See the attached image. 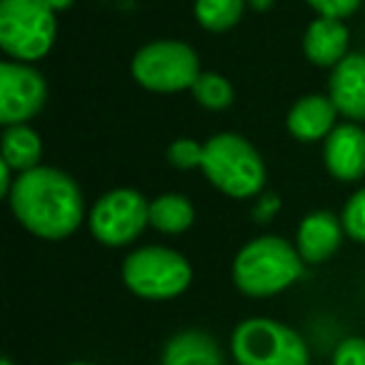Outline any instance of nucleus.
<instances>
[{"label": "nucleus", "mask_w": 365, "mask_h": 365, "mask_svg": "<svg viewBox=\"0 0 365 365\" xmlns=\"http://www.w3.org/2000/svg\"><path fill=\"white\" fill-rule=\"evenodd\" d=\"M13 218L41 240H66L88 223L86 195L71 173L53 165H38L16 178L8 195Z\"/></svg>", "instance_id": "f257e3e1"}, {"label": "nucleus", "mask_w": 365, "mask_h": 365, "mask_svg": "<svg viewBox=\"0 0 365 365\" xmlns=\"http://www.w3.org/2000/svg\"><path fill=\"white\" fill-rule=\"evenodd\" d=\"M305 273L298 248L280 235L265 233L250 238L235 253L230 265L233 285L248 298H273L295 285Z\"/></svg>", "instance_id": "f03ea898"}, {"label": "nucleus", "mask_w": 365, "mask_h": 365, "mask_svg": "<svg viewBox=\"0 0 365 365\" xmlns=\"http://www.w3.org/2000/svg\"><path fill=\"white\" fill-rule=\"evenodd\" d=\"M200 173L218 193L233 200H255L265 193L268 168L260 150L233 130L215 133L205 140Z\"/></svg>", "instance_id": "7ed1b4c3"}, {"label": "nucleus", "mask_w": 365, "mask_h": 365, "mask_svg": "<svg viewBox=\"0 0 365 365\" xmlns=\"http://www.w3.org/2000/svg\"><path fill=\"white\" fill-rule=\"evenodd\" d=\"M56 41L58 13L46 0H0V51L8 61L36 66Z\"/></svg>", "instance_id": "20e7f679"}, {"label": "nucleus", "mask_w": 365, "mask_h": 365, "mask_svg": "<svg viewBox=\"0 0 365 365\" xmlns=\"http://www.w3.org/2000/svg\"><path fill=\"white\" fill-rule=\"evenodd\" d=\"M120 278L143 300H173L193 283V265L168 245H140L123 258Z\"/></svg>", "instance_id": "39448f33"}, {"label": "nucleus", "mask_w": 365, "mask_h": 365, "mask_svg": "<svg viewBox=\"0 0 365 365\" xmlns=\"http://www.w3.org/2000/svg\"><path fill=\"white\" fill-rule=\"evenodd\" d=\"M203 73L193 46L175 38H158L135 51L130 61V76L143 91L173 96L190 91Z\"/></svg>", "instance_id": "423d86ee"}, {"label": "nucleus", "mask_w": 365, "mask_h": 365, "mask_svg": "<svg viewBox=\"0 0 365 365\" xmlns=\"http://www.w3.org/2000/svg\"><path fill=\"white\" fill-rule=\"evenodd\" d=\"M235 365H310L303 335L275 318H245L230 335Z\"/></svg>", "instance_id": "0eeeda50"}, {"label": "nucleus", "mask_w": 365, "mask_h": 365, "mask_svg": "<svg viewBox=\"0 0 365 365\" xmlns=\"http://www.w3.org/2000/svg\"><path fill=\"white\" fill-rule=\"evenodd\" d=\"M150 228V200L135 188H113L88 210V230L106 248H128Z\"/></svg>", "instance_id": "6e6552de"}, {"label": "nucleus", "mask_w": 365, "mask_h": 365, "mask_svg": "<svg viewBox=\"0 0 365 365\" xmlns=\"http://www.w3.org/2000/svg\"><path fill=\"white\" fill-rule=\"evenodd\" d=\"M48 103L46 76L31 63H0V125H28Z\"/></svg>", "instance_id": "1a4fd4ad"}, {"label": "nucleus", "mask_w": 365, "mask_h": 365, "mask_svg": "<svg viewBox=\"0 0 365 365\" xmlns=\"http://www.w3.org/2000/svg\"><path fill=\"white\" fill-rule=\"evenodd\" d=\"M323 165L338 182H358L365 175V128L340 120L323 140Z\"/></svg>", "instance_id": "9d476101"}, {"label": "nucleus", "mask_w": 365, "mask_h": 365, "mask_svg": "<svg viewBox=\"0 0 365 365\" xmlns=\"http://www.w3.org/2000/svg\"><path fill=\"white\" fill-rule=\"evenodd\" d=\"M348 238L343 220L333 210H313L295 228V248L305 265L328 263L340 250L343 240Z\"/></svg>", "instance_id": "9b49d317"}, {"label": "nucleus", "mask_w": 365, "mask_h": 365, "mask_svg": "<svg viewBox=\"0 0 365 365\" xmlns=\"http://www.w3.org/2000/svg\"><path fill=\"white\" fill-rule=\"evenodd\" d=\"M338 108L328 93H308L290 106L285 115V130L298 143H323L338 125Z\"/></svg>", "instance_id": "f8f14e48"}, {"label": "nucleus", "mask_w": 365, "mask_h": 365, "mask_svg": "<svg viewBox=\"0 0 365 365\" xmlns=\"http://www.w3.org/2000/svg\"><path fill=\"white\" fill-rule=\"evenodd\" d=\"M328 96L340 118L365 123V51H353L330 71Z\"/></svg>", "instance_id": "ddd939ff"}, {"label": "nucleus", "mask_w": 365, "mask_h": 365, "mask_svg": "<svg viewBox=\"0 0 365 365\" xmlns=\"http://www.w3.org/2000/svg\"><path fill=\"white\" fill-rule=\"evenodd\" d=\"M300 48L310 66L333 71L350 53V31L345 21L313 18L300 38Z\"/></svg>", "instance_id": "4468645a"}, {"label": "nucleus", "mask_w": 365, "mask_h": 365, "mask_svg": "<svg viewBox=\"0 0 365 365\" xmlns=\"http://www.w3.org/2000/svg\"><path fill=\"white\" fill-rule=\"evenodd\" d=\"M160 365H225V358L213 335L188 328L168 338L160 353Z\"/></svg>", "instance_id": "2eb2a0df"}, {"label": "nucleus", "mask_w": 365, "mask_h": 365, "mask_svg": "<svg viewBox=\"0 0 365 365\" xmlns=\"http://www.w3.org/2000/svg\"><path fill=\"white\" fill-rule=\"evenodd\" d=\"M43 138L36 128L28 125H8L3 128V138H0V163H6L8 168L21 175L33 168L43 165Z\"/></svg>", "instance_id": "dca6fc26"}, {"label": "nucleus", "mask_w": 365, "mask_h": 365, "mask_svg": "<svg viewBox=\"0 0 365 365\" xmlns=\"http://www.w3.org/2000/svg\"><path fill=\"white\" fill-rule=\"evenodd\" d=\"M195 223V205L185 193H160L150 198V228L163 235H182Z\"/></svg>", "instance_id": "f3484780"}, {"label": "nucleus", "mask_w": 365, "mask_h": 365, "mask_svg": "<svg viewBox=\"0 0 365 365\" xmlns=\"http://www.w3.org/2000/svg\"><path fill=\"white\" fill-rule=\"evenodd\" d=\"M248 0H193V18L208 33H228L243 21Z\"/></svg>", "instance_id": "a211bd4d"}, {"label": "nucleus", "mask_w": 365, "mask_h": 365, "mask_svg": "<svg viewBox=\"0 0 365 365\" xmlns=\"http://www.w3.org/2000/svg\"><path fill=\"white\" fill-rule=\"evenodd\" d=\"M190 96L200 108H205L210 113H220L228 110L235 103V88L223 73L203 71L198 76V81L193 83V88H190Z\"/></svg>", "instance_id": "6ab92c4d"}, {"label": "nucleus", "mask_w": 365, "mask_h": 365, "mask_svg": "<svg viewBox=\"0 0 365 365\" xmlns=\"http://www.w3.org/2000/svg\"><path fill=\"white\" fill-rule=\"evenodd\" d=\"M203 153H205V143L185 135V138H175V140L168 145L165 158L175 170H200V165H203Z\"/></svg>", "instance_id": "aec40b11"}, {"label": "nucleus", "mask_w": 365, "mask_h": 365, "mask_svg": "<svg viewBox=\"0 0 365 365\" xmlns=\"http://www.w3.org/2000/svg\"><path fill=\"white\" fill-rule=\"evenodd\" d=\"M340 220H343L345 235L353 243L365 245V185L345 200L343 210H340Z\"/></svg>", "instance_id": "412c9836"}, {"label": "nucleus", "mask_w": 365, "mask_h": 365, "mask_svg": "<svg viewBox=\"0 0 365 365\" xmlns=\"http://www.w3.org/2000/svg\"><path fill=\"white\" fill-rule=\"evenodd\" d=\"M363 3L365 0H305V6L318 18H335V21H345L358 13Z\"/></svg>", "instance_id": "4be33fe9"}, {"label": "nucleus", "mask_w": 365, "mask_h": 365, "mask_svg": "<svg viewBox=\"0 0 365 365\" xmlns=\"http://www.w3.org/2000/svg\"><path fill=\"white\" fill-rule=\"evenodd\" d=\"M330 365H365V338L350 335L340 340L333 350Z\"/></svg>", "instance_id": "5701e85b"}, {"label": "nucleus", "mask_w": 365, "mask_h": 365, "mask_svg": "<svg viewBox=\"0 0 365 365\" xmlns=\"http://www.w3.org/2000/svg\"><path fill=\"white\" fill-rule=\"evenodd\" d=\"M280 208H283V203H280L278 195L275 193H260L253 203V218L258 220V223H270V220L280 213Z\"/></svg>", "instance_id": "b1692460"}, {"label": "nucleus", "mask_w": 365, "mask_h": 365, "mask_svg": "<svg viewBox=\"0 0 365 365\" xmlns=\"http://www.w3.org/2000/svg\"><path fill=\"white\" fill-rule=\"evenodd\" d=\"M275 6V0H248V8L255 13H268Z\"/></svg>", "instance_id": "393cba45"}, {"label": "nucleus", "mask_w": 365, "mask_h": 365, "mask_svg": "<svg viewBox=\"0 0 365 365\" xmlns=\"http://www.w3.org/2000/svg\"><path fill=\"white\" fill-rule=\"evenodd\" d=\"M46 3L58 13V16H61V13H66V11H71V8L76 6V0H46Z\"/></svg>", "instance_id": "a878e982"}, {"label": "nucleus", "mask_w": 365, "mask_h": 365, "mask_svg": "<svg viewBox=\"0 0 365 365\" xmlns=\"http://www.w3.org/2000/svg\"><path fill=\"white\" fill-rule=\"evenodd\" d=\"M66 365H96V363H83V360H76V363H66Z\"/></svg>", "instance_id": "bb28decb"}, {"label": "nucleus", "mask_w": 365, "mask_h": 365, "mask_svg": "<svg viewBox=\"0 0 365 365\" xmlns=\"http://www.w3.org/2000/svg\"><path fill=\"white\" fill-rule=\"evenodd\" d=\"M3 365H13V360H11V358H6V360H3Z\"/></svg>", "instance_id": "cd10ccee"}]
</instances>
